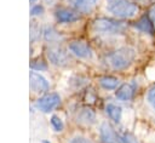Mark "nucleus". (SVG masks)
I'll return each mask as SVG.
<instances>
[{"mask_svg":"<svg viewBox=\"0 0 155 143\" xmlns=\"http://www.w3.org/2000/svg\"><path fill=\"white\" fill-rule=\"evenodd\" d=\"M107 8L120 18H132L138 12V6L131 0H107Z\"/></svg>","mask_w":155,"mask_h":143,"instance_id":"obj_1","label":"nucleus"},{"mask_svg":"<svg viewBox=\"0 0 155 143\" xmlns=\"http://www.w3.org/2000/svg\"><path fill=\"white\" fill-rule=\"evenodd\" d=\"M136 57V52L134 50L130 48V47H124V48H119L114 52H111L108 56V61L109 64L116 69V70H121L127 68L134 59Z\"/></svg>","mask_w":155,"mask_h":143,"instance_id":"obj_2","label":"nucleus"},{"mask_svg":"<svg viewBox=\"0 0 155 143\" xmlns=\"http://www.w3.org/2000/svg\"><path fill=\"white\" fill-rule=\"evenodd\" d=\"M93 29L101 34H122L126 25L110 18H99L93 22Z\"/></svg>","mask_w":155,"mask_h":143,"instance_id":"obj_3","label":"nucleus"},{"mask_svg":"<svg viewBox=\"0 0 155 143\" xmlns=\"http://www.w3.org/2000/svg\"><path fill=\"white\" fill-rule=\"evenodd\" d=\"M61 102V98L57 93H50L44 97H40L36 101V108L44 113H48L52 109H54Z\"/></svg>","mask_w":155,"mask_h":143,"instance_id":"obj_4","label":"nucleus"},{"mask_svg":"<svg viewBox=\"0 0 155 143\" xmlns=\"http://www.w3.org/2000/svg\"><path fill=\"white\" fill-rule=\"evenodd\" d=\"M29 79H30V88L34 92H44V91H47L50 87L47 80L42 75H40L35 72L30 73Z\"/></svg>","mask_w":155,"mask_h":143,"instance_id":"obj_5","label":"nucleus"},{"mask_svg":"<svg viewBox=\"0 0 155 143\" xmlns=\"http://www.w3.org/2000/svg\"><path fill=\"white\" fill-rule=\"evenodd\" d=\"M47 56H48L50 61L57 65H64L69 62V56L67 55V52L63 48H59V47L50 48L47 51Z\"/></svg>","mask_w":155,"mask_h":143,"instance_id":"obj_6","label":"nucleus"},{"mask_svg":"<svg viewBox=\"0 0 155 143\" xmlns=\"http://www.w3.org/2000/svg\"><path fill=\"white\" fill-rule=\"evenodd\" d=\"M99 132H101V139L103 143H122L120 136L108 124H103L101 126Z\"/></svg>","mask_w":155,"mask_h":143,"instance_id":"obj_7","label":"nucleus"},{"mask_svg":"<svg viewBox=\"0 0 155 143\" xmlns=\"http://www.w3.org/2000/svg\"><path fill=\"white\" fill-rule=\"evenodd\" d=\"M70 51L81 58H87L91 56V48L82 41H73L69 45Z\"/></svg>","mask_w":155,"mask_h":143,"instance_id":"obj_8","label":"nucleus"},{"mask_svg":"<svg viewBox=\"0 0 155 143\" xmlns=\"http://www.w3.org/2000/svg\"><path fill=\"white\" fill-rule=\"evenodd\" d=\"M133 95H134V86L132 84H124L115 91V96L121 101H128L133 97Z\"/></svg>","mask_w":155,"mask_h":143,"instance_id":"obj_9","label":"nucleus"},{"mask_svg":"<svg viewBox=\"0 0 155 143\" xmlns=\"http://www.w3.org/2000/svg\"><path fill=\"white\" fill-rule=\"evenodd\" d=\"M136 28L149 34V35H154L155 34V28H154V23L150 19V17L148 16H143L137 23H136Z\"/></svg>","mask_w":155,"mask_h":143,"instance_id":"obj_10","label":"nucleus"},{"mask_svg":"<svg viewBox=\"0 0 155 143\" xmlns=\"http://www.w3.org/2000/svg\"><path fill=\"white\" fill-rule=\"evenodd\" d=\"M56 17L59 22L62 23H70V22H75L78 21L80 17L74 13L73 11H69V10H65V8H61L56 12Z\"/></svg>","mask_w":155,"mask_h":143,"instance_id":"obj_11","label":"nucleus"},{"mask_svg":"<svg viewBox=\"0 0 155 143\" xmlns=\"http://www.w3.org/2000/svg\"><path fill=\"white\" fill-rule=\"evenodd\" d=\"M94 119H96L94 113L91 109H88V108L81 109L79 111V114H78V121L81 122V124H86V125L92 124L94 121Z\"/></svg>","mask_w":155,"mask_h":143,"instance_id":"obj_12","label":"nucleus"},{"mask_svg":"<svg viewBox=\"0 0 155 143\" xmlns=\"http://www.w3.org/2000/svg\"><path fill=\"white\" fill-rule=\"evenodd\" d=\"M105 111L108 114V116L114 121V122H119L121 120V115H122V110L119 105L116 104H108L105 107Z\"/></svg>","mask_w":155,"mask_h":143,"instance_id":"obj_13","label":"nucleus"},{"mask_svg":"<svg viewBox=\"0 0 155 143\" xmlns=\"http://www.w3.org/2000/svg\"><path fill=\"white\" fill-rule=\"evenodd\" d=\"M99 84L107 88V90H114L119 85V79L114 78V76H103L101 80H99Z\"/></svg>","mask_w":155,"mask_h":143,"instance_id":"obj_14","label":"nucleus"},{"mask_svg":"<svg viewBox=\"0 0 155 143\" xmlns=\"http://www.w3.org/2000/svg\"><path fill=\"white\" fill-rule=\"evenodd\" d=\"M97 0H74V4L75 6L82 11V12H87L90 11L94 5H96Z\"/></svg>","mask_w":155,"mask_h":143,"instance_id":"obj_15","label":"nucleus"},{"mask_svg":"<svg viewBox=\"0 0 155 143\" xmlns=\"http://www.w3.org/2000/svg\"><path fill=\"white\" fill-rule=\"evenodd\" d=\"M51 125H52L53 130H54V131H57V132L62 131V130H63V127H64L63 121H62L57 115H53V116L51 118Z\"/></svg>","mask_w":155,"mask_h":143,"instance_id":"obj_16","label":"nucleus"},{"mask_svg":"<svg viewBox=\"0 0 155 143\" xmlns=\"http://www.w3.org/2000/svg\"><path fill=\"white\" fill-rule=\"evenodd\" d=\"M120 138H121L122 143H138L137 138L132 133H130V132H125V133L120 135Z\"/></svg>","mask_w":155,"mask_h":143,"instance_id":"obj_17","label":"nucleus"},{"mask_svg":"<svg viewBox=\"0 0 155 143\" xmlns=\"http://www.w3.org/2000/svg\"><path fill=\"white\" fill-rule=\"evenodd\" d=\"M45 39L46 40H50V41H53L54 39H58V34L52 29V28H46V30H45Z\"/></svg>","mask_w":155,"mask_h":143,"instance_id":"obj_18","label":"nucleus"},{"mask_svg":"<svg viewBox=\"0 0 155 143\" xmlns=\"http://www.w3.org/2000/svg\"><path fill=\"white\" fill-rule=\"evenodd\" d=\"M30 67H31V69H35V70H45L47 68L45 62H42V61H34V62H31Z\"/></svg>","mask_w":155,"mask_h":143,"instance_id":"obj_19","label":"nucleus"},{"mask_svg":"<svg viewBox=\"0 0 155 143\" xmlns=\"http://www.w3.org/2000/svg\"><path fill=\"white\" fill-rule=\"evenodd\" d=\"M148 101L149 103L153 105V108L155 109V86L150 88V91L148 92Z\"/></svg>","mask_w":155,"mask_h":143,"instance_id":"obj_20","label":"nucleus"},{"mask_svg":"<svg viewBox=\"0 0 155 143\" xmlns=\"http://www.w3.org/2000/svg\"><path fill=\"white\" fill-rule=\"evenodd\" d=\"M42 11H44L42 6L36 5V6H33V7H31L30 13H31V15H34V16H36V15H41V13H42Z\"/></svg>","mask_w":155,"mask_h":143,"instance_id":"obj_21","label":"nucleus"},{"mask_svg":"<svg viewBox=\"0 0 155 143\" xmlns=\"http://www.w3.org/2000/svg\"><path fill=\"white\" fill-rule=\"evenodd\" d=\"M70 143H91L88 139H86V138H82V137H76V138H74V139H71L70 141Z\"/></svg>","mask_w":155,"mask_h":143,"instance_id":"obj_22","label":"nucleus"},{"mask_svg":"<svg viewBox=\"0 0 155 143\" xmlns=\"http://www.w3.org/2000/svg\"><path fill=\"white\" fill-rule=\"evenodd\" d=\"M150 16L153 17V19H154V22H155V7L151 10V12H150Z\"/></svg>","mask_w":155,"mask_h":143,"instance_id":"obj_23","label":"nucleus"},{"mask_svg":"<svg viewBox=\"0 0 155 143\" xmlns=\"http://www.w3.org/2000/svg\"><path fill=\"white\" fill-rule=\"evenodd\" d=\"M30 1H31V2H33V1H35V0H30Z\"/></svg>","mask_w":155,"mask_h":143,"instance_id":"obj_24","label":"nucleus"}]
</instances>
